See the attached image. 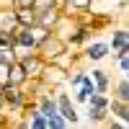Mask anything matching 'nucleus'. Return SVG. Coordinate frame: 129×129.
<instances>
[{
    "label": "nucleus",
    "mask_w": 129,
    "mask_h": 129,
    "mask_svg": "<svg viewBox=\"0 0 129 129\" xmlns=\"http://www.w3.org/2000/svg\"><path fill=\"white\" fill-rule=\"evenodd\" d=\"M88 119L90 124H109V93H90L88 95Z\"/></svg>",
    "instance_id": "nucleus-1"
},
{
    "label": "nucleus",
    "mask_w": 129,
    "mask_h": 129,
    "mask_svg": "<svg viewBox=\"0 0 129 129\" xmlns=\"http://www.w3.org/2000/svg\"><path fill=\"white\" fill-rule=\"evenodd\" d=\"M0 95H3L5 109H10V111H23L28 103V93L23 90V85L5 83V85H0Z\"/></svg>",
    "instance_id": "nucleus-2"
},
{
    "label": "nucleus",
    "mask_w": 129,
    "mask_h": 129,
    "mask_svg": "<svg viewBox=\"0 0 129 129\" xmlns=\"http://www.w3.org/2000/svg\"><path fill=\"white\" fill-rule=\"evenodd\" d=\"M64 49H70L67 44H64V39H62V36H57L54 31H49V34H47L44 39L39 41V47H36V54H39L41 59H44V62H52L54 57H59Z\"/></svg>",
    "instance_id": "nucleus-3"
},
{
    "label": "nucleus",
    "mask_w": 129,
    "mask_h": 129,
    "mask_svg": "<svg viewBox=\"0 0 129 129\" xmlns=\"http://www.w3.org/2000/svg\"><path fill=\"white\" fill-rule=\"evenodd\" d=\"M67 75H70V70H64V67H59V64H54V62H47L44 64V70H41V75H39V83L41 85H47V88H62L64 83H67Z\"/></svg>",
    "instance_id": "nucleus-4"
},
{
    "label": "nucleus",
    "mask_w": 129,
    "mask_h": 129,
    "mask_svg": "<svg viewBox=\"0 0 129 129\" xmlns=\"http://www.w3.org/2000/svg\"><path fill=\"white\" fill-rule=\"evenodd\" d=\"M54 101H57V114H59V116H62V119L67 121L70 126L80 121L78 109H75V103H72V98H70L67 93H62L59 88H54Z\"/></svg>",
    "instance_id": "nucleus-5"
},
{
    "label": "nucleus",
    "mask_w": 129,
    "mask_h": 129,
    "mask_svg": "<svg viewBox=\"0 0 129 129\" xmlns=\"http://www.w3.org/2000/svg\"><path fill=\"white\" fill-rule=\"evenodd\" d=\"M109 54H111L109 41H88V44L83 47V59L85 62H101Z\"/></svg>",
    "instance_id": "nucleus-6"
},
{
    "label": "nucleus",
    "mask_w": 129,
    "mask_h": 129,
    "mask_svg": "<svg viewBox=\"0 0 129 129\" xmlns=\"http://www.w3.org/2000/svg\"><path fill=\"white\" fill-rule=\"evenodd\" d=\"M109 116L119 121L121 129H126L129 126V101H119V98L109 95Z\"/></svg>",
    "instance_id": "nucleus-7"
},
{
    "label": "nucleus",
    "mask_w": 129,
    "mask_h": 129,
    "mask_svg": "<svg viewBox=\"0 0 129 129\" xmlns=\"http://www.w3.org/2000/svg\"><path fill=\"white\" fill-rule=\"evenodd\" d=\"M18 62H21V67H23V72H26V78H28V80H36L39 75H41V70H44V64H47L44 59L36 54V52H31L28 57L18 59Z\"/></svg>",
    "instance_id": "nucleus-8"
},
{
    "label": "nucleus",
    "mask_w": 129,
    "mask_h": 129,
    "mask_svg": "<svg viewBox=\"0 0 129 129\" xmlns=\"http://www.w3.org/2000/svg\"><path fill=\"white\" fill-rule=\"evenodd\" d=\"M59 21H62V10L59 8H47L41 13H36V26L47 28V31H54L59 26Z\"/></svg>",
    "instance_id": "nucleus-9"
},
{
    "label": "nucleus",
    "mask_w": 129,
    "mask_h": 129,
    "mask_svg": "<svg viewBox=\"0 0 129 129\" xmlns=\"http://www.w3.org/2000/svg\"><path fill=\"white\" fill-rule=\"evenodd\" d=\"M90 78H93V83H95V90L98 93H111V75H109V70H103V67H93L90 72Z\"/></svg>",
    "instance_id": "nucleus-10"
},
{
    "label": "nucleus",
    "mask_w": 129,
    "mask_h": 129,
    "mask_svg": "<svg viewBox=\"0 0 129 129\" xmlns=\"http://www.w3.org/2000/svg\"><path fill=\"white\" fill-rule=\"evenodd\" d=\"M126 47H129V31L124 26L114 28L111 31V39H109V49L111 52H119V49H126Z\"/></svg>",
    "instance_id": "nucleus-11"
},
{
    "label": "nucleus",
    "mask_w": 129,
    "mask_h": 129,
    "mask_svg": "<svg viewBox=\"0 0 129 129\" xmlns=\"http://www.w3.org/2000/svg\"><path fill=\"white\" fill-rule=\"evenodd\" d=\"M8 83H13V85H28V78H26V72H23V67H21V62L18 59H13L10 62V67H8Z\"/></svg>",
    "instance_id": "nucleus-12"
},
{
    "label": "nucleus",
    "mask_w": 129,
    "mask_h": 129,
    "mask_svg": "<svg viewBox=\"0 0 129 129\" xmlns=\"http://www.w3.org/2000/svg\"><path fill=\"white\" fill-rule=\"evenodd\" d=\"M111 90L114 93H109L111 98H119V101H129V78L126 75H119V80H111Z\"/></svg>",
    "instance_id": "nucleus-13"
},
{
    "label": "nucleus",
    "mask_w": 129,
    "mask_h": 129,
    "mask_svg": "<svg viewBox=\"0 0 129 129\" xmlns=\"http://www.w3.org/2000/svg\"><path fill=\"white\" fill-rule=\"evenodd\" d=\"M18 28V18H16V8H8V10H0V31H13Z\"/></svg>",
    "instance_id": "nucleus-14"
},
{
    "label": "nucleus",
    "mask_w": 129,
    "mask_h": 129,
    "mask_svg": "<svg viewBox=\"0 0 129 129\" xmlns=\"http://www.w3.org/2000/svg\"><path fill=\"white\" fill-rule=\"evenodd\" d=\"M18 26H36V10L34 8H16Z\"/></svg>",
    "instance_id": "nucleus-15"
},
{
    "label": "nucleus",
    "mask_w": 129,
    "mask_h": 129,
    "mask_svg": "<svg viewBox=\"0 0 129 129\" xmlns=\"http://www.w3.org/2000/svg\"><path fill=\"white\" fill-rule=\"evenodd\" d=\"M114 57H116V64H119V72L121 75H129V47L114 52Z\"/></svg>",
    "instance_id": "nucleus-16"
},
{
    "label": "nucleus",
    "mask_w": 129,
    "mask_h": 129,
    "mask_svg": "<svg viewBox=\"0 0 129 129\" xmlns=\"http://www.w3.org/2000/svg\"><path fill=\"white\" fill-rule=\"evenodd\" d=\"M90 5H93V0H70V8H72L78 16L88 13V10H90Z\"/></svg>",
    "instance_id": "nucleus-17"
},
{
    "label": "nucleus",
    "mask_w": 129,
    "mask_h": 129,
    "mask_svg": "<svg viewBox=\"0 0 129 129\" xmlns=\"http://www.w3.org/2000/svg\"><path fill=\"white\" fill-rule=\"evenodd\" d=\"M16 57H13V49L10 47H0V62H5V64H10Z\"/></svg>",
    "instance_id": "nucleus-18"
},
{
    "label": "nucleus",
    "mask_w": 129,
    "mask_h": 129,
    "mask_svg": "<svg viewBox=\"0 0 129 129\" xmlns=\"http://www.w3.org/2000/svg\"><path fill=\"white\" fill-rule=\"evenodd\" d=\"M8 67H10V64L0 62V85H5V83H8Z\"/></svg>",
    "instance_id": "nucleus-19"
},
{
    "label": "nucleus",
    "mask_w": 129,
    "mask_h": 129,
    "mask_svg": "<svg viewBox=\"0 0 129 129\" xmlns=\"http://www.w3.org/2000/svg\"><path fill=\"white\" fill-rule=\"evenodd\" d=\"M13 5H16V8H31V5H34V0H13Z\"/></svg>",
    "instance_id": "nucleus-20"
},
{
    "label": "nucleus",
    "mask_w": 129,
    "mask_h": 129,
    "mask_svg": "<svg viewBox=\"0 0 129 129\" xmlns=\"http://www.w3.org/2000/svg\"><path fill=\"white\" fill-rule=\"evenodd\" d=\"M8 8H16L13 0H0V10H8Z\"/></svg>",
    "instance_id": "nucleus-21"
},
{
    "label": "nucleus",
    "mask_w": 129,
    "mask_h": 129,
    "mask_svg": "<svg viewBox=\"0 0 129 129\" xmlns=\"http://www.w3.org/2000/svg\"><path fill=\"white\" fill-rule=\"evenodd\" d=\"M5 111V103H3V95H0V114Z\"/></svg>",
    "instance_id": "nucleus-22"
}]
</instances>
